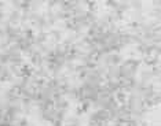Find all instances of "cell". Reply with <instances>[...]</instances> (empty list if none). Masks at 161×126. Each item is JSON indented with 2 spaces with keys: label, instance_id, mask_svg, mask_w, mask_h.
<instances>
[{
  "label": "cell",
  "instance_id": "cell-1",
  "mask_svg": "<svg viewBox=\"0 0 161 126\" xmlns=\"http://www.w3.org/2000/svg\"><path fill=\"white\" fill-rule=\"evenodd\" d=\"M0 126H11V125H8V123H4V122H0Z\"/></svg>",
  "mask_w": 161,
  "mask_h": 126
}]
</instances>
